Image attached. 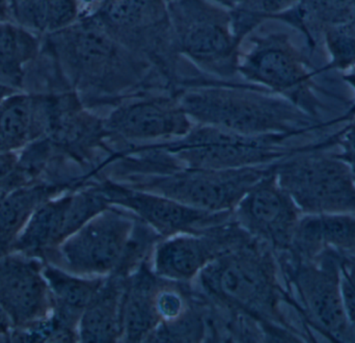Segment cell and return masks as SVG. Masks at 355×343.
<instances>
[{"instance_id":"cell-1","label":"cell","mask_w":355,"mask_h":343,"mask_svg":"<svg viewBox=\"0 0 355 343\" xmlns=\"http://www.w3.org/2000/svg\"><path fill=\"white\" fill-rule=\"evenodd\" d=\"M42 46L89 110L116 108L154 91L172 93L155 68L110 35L96 17L44 33Z\"/></svg>"},{"instance_id":"cell-2","label":"cell","mask_w":355,"mask_h":343,"mask_svg":"<svg viewBox=\"0 0 355 343\" xmlns=\"http://www.w3.org/2000/svg\"><path fill=\"white\" fill-rule=\"evenodd\" d=\"M279 269L275 252L252 237L204 267L196 292L217 308L258 321L267 342H310L282 310V302L294 307L296 301L282 288Z\"/></svg>"},{"instance_id":"cell-3","label":"cell","mask_w":355,"mask_h":343,"mask_svg":"<svg viewBox=\"0 0 355 343\" xmlns=\"http://www.w3.org/2000/svg\"><path fill=\"white\" fill-rule=\"evenodd\" d=\"M175 93L192 122L242 135L297 137L329 126L286 98L252 83L220 81Z\"/></svg>"},{"instance_id":"cell-4","label":"cell","mask_w":355,"mask_h":343,"mask_svg":"<svg viewBox=\"0 0 355 343\" xmlns=\"http://www.w3.org/2000/svg\"><path fill=\"white\" fill-rule=\"evenodd\" d=\"M272 165L234 170L189 168L175 164L162 152L144 147L125 158L123 175L112 180L193 208L221 212L233 211Z\"/></svg>"},{"instance_id":"cell-5","label":"cell","mask_w":355,"mask_h":343,"mask_svg":"<svg viewBox=\"0 0 355 343\" xmlns=\"http://www.w3.org/2000/svg\"><path fill=\"white\" fill-rule=\"evenodd\" d=\"M96 18L118 41L146 58L174 93L214 81L180 54L168 0H116Z\"/></svg>"},{"instance_id":"cell-6","label":"cell","mask_w":355,"mask_h":343,"mask_svg":"<svg viewBox=\"0 0 355 343\" xmlns=\"http://www.w3.org/2000/svg\"><path fill=\"white\" fill-rule=\"evenodd\" d=\"M292 135H248L210 125H193L184 137L146 144L179 166L208 170H234L272 165L296 148L286 142Z\"/></svg>"},{"instance_id":"cell-7","label":"cell","mask_w":355,"mask_h":343,"mask_svg":"<svg viewBox=\"0 0 355 343\" xmlns=\"http://www.w3.org/2000/svg\"><path fill=\"white\" fill-rule=\"evenodd\" d=\"M180 54L200 72L227 81L238 75L241 43L229 10L212 0H168Z\"/></svg>"},{"instance_id":"cell-8","label":"cell","mask_w":355,"mask_h":343,"mask_svg":"<svg viewBox=\"0 0 355 343\" xmlns=\"http://www.w3.org/2000/svg\"><path fill=\"white\" fill-rule=\"evenodd\" d=\"M275 172L302 215H355L354 176L339 153L318 143L302 146L275 162Z\"/></svg>"},{"instance_id":"cell-9","label":"cell","mask_w":355,"mask_h":343,"mask_svg":"<svg viewBox=\"0 0 355 343\" xmlns=\"http://www.w3.org/2000/svg\"><path fill=\"white\" fill-rule=\"evenodd\" d=\"M275 257L288 287L298 296L297 312L306 329L313 328L333 342H355L342 298L340 252L325 250L306 261Z\"/></svg>"},{"instance_id":"cell-10","label":"cell","mask_w":355,"mask_h":343,"mask_svg":"<svg viewBox=\"0 0 355 343\" xmlns=\"http://www.w3.org/2000/svg\"><path fill=\"white\" fill-rule=\"evenodd\" d=\"M250 44L248 51H240L238 74L252 85L286 98L319 120L321 102L315 94L310 65L289 35H254Z\"/></svg>"},{"instance_id":"cell-11","label":"cell","mask_w":355,"mask_h":343,"mask_svg":"<svg viewBox=\"0 0 355 343\" xmlns=\"http://www.w3.org/2000/svg\"><path fill=\"white\" fill-rule=\"evenodd\" d=\"M137 223L139 217L128 209L110 205L50 253L45 262L81 277L118 275Z\"/></svg>"},{"instance_id":"cell-12","label":"cell","mask_w":355,"mask_h":343,"mask_svg":"<svg viewBox=\"0 0 355 343\" xmlns=\"http://www.w3.org/2000/svg\"><path fill=\"white\" fill-rule=\"evenodd\" d=\"M110 205L95 182L52 196L33 211L10 252L45 261L69 236Z\"/></svg>"},{"instance_id":"cell-13","label":"cell","mask_w":355,"mask_h":343,"mask_svg":"<svg viewBox=\"0 0 355 343\" xmlns=\"http://www.w3.org/2000/svg\"><path fill=\"white\" fill-rule=\"evenodd\" d=\"M193 125L177 94L171 92L127 100L104 118L108 139L116 151L127 145L184 137Z\"/></svg>"},{"instance_id":"cell-14","label":"cell","mask_w":355,"mask_h":343,"mask_svg":"<svg viewBox=\"0 0 355 343\" xmlns=\"http://www.w3.org/2000/svg\"><path fill=\"white\" fill-rule=\"evenodd\" d=\"M110 205L135 213L162 237L200 233L233 219V211L202 210L172 199L128 187L106 177L94 180Z\"/></svg>"},{"instance_id":"cell-15","label":"cell","mask_w":355,"mask_h":343,"mask_svg":"<svg viewBox=\"0 0 355 343\" xmlns=\"http://www.w3.org/2000/svg\"><path fill=\"white\" fill-rule=\"evenodd\" d=\"M302 215L291 196L279 185L275 164L233 210L236 224L248 235L267 244L275 256L289 250Z\"/></svg>"},{"instance_id":"cell-16","label":"cell","mask_w":355,"mask_h":343,"mask_svg":"<svg viewBox=\"0 0 355 343\" xmlns=\"http://www.w3.org/2000/svg\"><path fill=\"white\" fill-rule=\"evenodd\" d=\"M252 236L234 219L200 233L162 238L154 249L151 269L162 279L188 283L214 259L248 242Z\"/></svg>"},{"instance_id":"cell-17","label":"cell","mask_w":355,"mask_h":343,"mask_svg":"<svg viewBox=\"0 0 355 343\" xmlns=\"http://www.w3.org/2000/svg\"><path fill=\"white\" fill-rule=\"evenodd\" d=\"M45 261L19 252L0 256V304L12 330L39 323L52 312L51 294L44 276Z\"/></svg>"},{"instance_id":"cell-18","label":"cell","mask_w":355,"mask_h":343,"mask_svg":"<svg viewBox=\"0 0 355 343\" xmlns=\"http://www.w3.org/2000/svg\"><path fill=\"white\" fill-rule=\"evenodd\" d=\"M43 273L52 300V312L48 319L58 342H77L81 315L105 277H81L49 262H45Z\"/></svg>"},{"instance_id":"cell-19","label":"cell","mask_w":355,"mask_h":343,"mask_svg":"<svg viewBox=\"0 0 355 343\" xmlns=\"http://www.w3.org/2000/svg\"><path fill=\"white\" fill-rule=\"evenodd\" d=\"M325 250H355L354 213L302 215L289 250L279 255H285L291 260L306 261L316 258Z\"/></svg>"},{"instance_id":"cell-20","label":"cell","mask_w":355,"mask_h":343,"mask_svg":"<svg viewBox=\"0 0 355 343\" xmlns=\"http://www.w3.org/2000/svg\"><path fill=\"white\" fill-rule=\"evenodd\" d=\"M162 278L149 261L126 278L122 308L123 342H149L160 324L156 298Z\"/></svg>"},{"instance_id":"cell-21","label":"cell","mask_w":355,"mask_h":343,"mask_svg":"<svg viewBox=\"0 0 355 343\" xmlns=\"http://www.w3.org/2000/svg\"><path fill=\"white\" fill-rule=\"evenodd\" d=\"M126 278L110 275L87 305L78 324L81 342H116L122 336V308Z\"/></svg>"},{"instance_id":"cell-22","label":"cell","mask_w":355,"mask_h":343,"mask_svg":"<svg viewBox=\"0 0 355 343\" xmlns=\"http://www.w3.org/2000/svg\"><path fill=\"white\" fill-rule=\"evenodd\" d=\"M273 19L302 31L310 49L315 50L327 31L355 25V0H298Z\"/></svg>"},{"instance_id":"cell-23","label":"cell","mask_w":355,"mask_h":343,"mask_svg":"<svg viewBox=\"0 0 355 343\" xmlns=\"http://www.w3.org/2000/svg\"><path fill=\"white\" fill-rule=\"evenodd\" d=\"M41 46L42 35L12 21L0 23V87L23 92L27 70Z\"/></svg>"},{"instance_id":"cell-24","label":"cell","mask_w":355,"mask_h":343,"mask_svg":"<svg viewBox=\"0 0 355 343\" xmlns=\"http://www.w3.org/2000/svg\"><path fill=\"white\" fill-rule=\"evenodd\" d=\"M68 190L67 186L39 182L8 192L0 200V254L10 252L12 242L42 203Z\"/></svg>"},{"instance_id":"cell-25","label":"cell","mask_w":355,"mask_h":343,"mask_svg":"<svg viewBox=\"0 0 355 343\" xmlns=\"http://www.w3.org/2000/svg\"><path fill=\"white\" fill-rule=\"evenodd\" d=\"M39 139L33 94L15 92L3 98L0 101V153L20 152Z\"/></svg>"},{"instance_id":"cell-26","label":"cell","mask_w":355,"mask_h":343,"mask_svg":"<svg viewBox=\"0 0 355 343\" xmlns=\"http://www.w3.org/2000/svg\"><path fill=\"white\" fill-rule=\"evenodd\" d=\"M230 10L236 24L248 31L289 10L298 0H212Z\"/></svg>"},{"instance_id":"cell-27","label":"cell","mask_w":355,"mask_h":343,"mask_svg":"<svg viewBox=\"0 0 355 343\" xmlns=\"http://www.w3.org/2000/svg\"><path fill=\"white\" fill-rule=\"evenodd\" d=\"M44 33L64 28L79 18L78 0H42Z\"/></svg>"},{"instance_id":"cell-28","label":"cell","mask_w":355,"mask_h":343,"mask_svg":"<svg viewBox=\"0 0 355 343\" xmlns=\"http://www.w3.org/2000/svg\"><path fill=\"white\" fill-rule=\"evenodd\" d=\"M116 0H78L79 18L97 17L105 12Z\"/></svg>"},{"instance_id":"cell-29","label":"cell","mask_w":355,"mask_h":343,"mask_svg":"<svg viewBox=\"0 0 355 343\" xmlns=\"http://www.w3.org/2000/svg\"><path fill=\"white\" fill-rule=\"evenodd\" d=\"M19 152L0 153V185L10 175L18 162Z\"/></svg>"},{"instance_id":"cell-30","label":"cell","mask_w":355,"mask_h":343,"mask_svg":"<svg viewBox=\"0 0 355 343\" xmlns=\"http://www.w3.org/2000/svg\"><path fill=\"white\" fill-rule=\"evenodd\" d=\"M343 79L354 89L355 94V66L348 69L345 72H343ZM354 119H355V97L354 104H352L350 110H347L345 115L340 117V118L336 119V120L331 121V122H333V124L341 122H350V121L354 120Z\"/></svg>"},{"instance_id":"cell-31","label":"cell","mask_w":355,"mask_h":343,"mask_svg":"<svg viewBox=\"0 0 355 343\" xmlns=\"http://www.w3.org/2000/svg\"><path fill=\"white\" fill-rule=\"evenodd\" d=\"M12 331V321H10L8 315H6V310H4L2 305L0 304V336H4L6 340H8Z\"/></svg>"},{"instance_id":"cell-32","label":"cell","mask_w":355,"mask_h":343,"mask_svg":"<svg viewBox=\"0 0 355 343\" xmlns=\"http://www.w3.org/2000/svg\"><path fill=\"white\" fill-rule=\"evenodd\" d=\"M12 21L8 0H0V23Z\"/></svg>"},{"instance_id":"cell-33","label":"cell","mask_w":355,"mask_h":343,"mask_svg":"<svg viewBox=\"0 0 355 343\" xmlns=\"http://www.w3.org/2000/svg\"><path fill=\"white\" fill-rule=\"evenodd\" d=\"M16 91H12V90L8 89V87H0V101H1L3 98H6V96L10 95V94L15 93Z\"/></svg>"},{"instance_id":"cell-34","label":"cell","mask_w":355,"mask_h":343,"mask_svg":"<svg viewBox=\"0 0 355 343\" xmlns=\"http://www.w3.org/2000/svg\"><path fill=\"white\" fill-rule=\"evenodd\" d=\"M8 192H6V190H1V188H0V200H1V199L3 198Z\"/></svg>"},{"instance_id":"cell-35","label":"cell","mask_w":355,"mask_h":343,"mask_svg":"<svg viewBox=\"0 0 355 343\" xmlns=\"http://www.w3.org/2000/svg\"><path fill=\"white\" fill-rule=\"evenodd\" d=\"M352 254H354V257H355V250L354 251H352Z\"/></svg>"},{"instance_id":"cell-36","label":"cell","mask_w":355,"mask_h":343,"mask_svg":"<svg viewBox=\"0 0 355 343\" xmlns=\"http://www.w3.org/2000/svg\"><path fill=\"white\" fill-rule=\"evenodd\" d=\"M0 256H1V254H0Z\"/></svg>"}]
</instances>
